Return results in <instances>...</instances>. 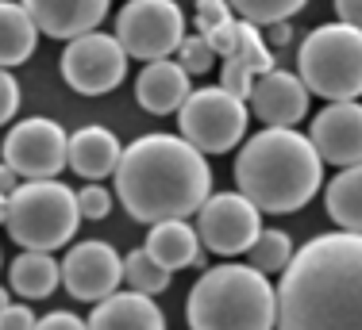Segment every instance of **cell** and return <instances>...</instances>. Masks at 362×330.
<instances>
[{
    "instance_id": "obj_1",
    "label": "cell",
    "mask_w": 362,
    "mask_h": 330,
    "mask_svg": "<svg viewBox=\"0 0 362 330\" xmlns=\"http://www.w3.org/2000/svg\"><path fill=\"white\" fill-rule=\"evenodd\" d=\"M274 330H362V238L316 234L274 288Z\"/></svg>"
},
{
    "instance_id": "obj_2",
    "label": "cell",
    "mask_w": 362,
    "mask_h": 330,
    "mask_svg": "<svg viewBox=\"0 0 362 330\" xmlns=\"http://www.w3.org/2000/svg\"><path fill=\"white\" fill-rule=\"evenodd\" d=\"M116 196L135 223L189 219L212 196V169L177 135H143L116 161Z\"/></svg>"
},
{
    "instance_id": "obj_3",
    "label": "cell",
    "mask_w": 362,
    "mask_h": 330,
    "mask_svg": "<svg viewBox=\"0 0 362 330\" xmlns=\"http://www.w3.org/2000/svg\"><path fill=\"white\" fill-rule=\"evenodd\" d=\"M324 181V161L300 131L262 127L235 158V192L251 200L258 215L300 212Z\"/></svg>"
},
{
    "instance_id": "obj_4",
    "label": "cell",
    "mask_w": 362,
    "mask_h": 330,
    "mask_svg": "<svg viewBox=\"0 0 362 330\" xmlns=\"http://www.w3.org/2000/svg\"><path fill=\"white\" fill-rule=\"evenodd\" d=\"M189 330H274V284L243 262L204 269L185 300Z\"/></svg>"
},
{
    "instance_id": "obj_5",
    "label": "cell",
    "mask_w": 362,
    "mask_h": 330,
    "mask_svg": "<svg viewBox=\"0 0 362 330\" xmlns=\"http://www.w3.org/2000/svg\"><path fill=\"white\" fill-rule=\"evenodd\" d=\"M77 223L81 215H77L74 188L62 181H23L8 196L4 227L20 250H39V254L62 250L66 242H74Z\"/></svg>"
},
{
    "instance_id": "obj_6",
    "label": "cell",
    "mask_w": 362,
    "mask_h": 330,
    "mask_svg": "<svg viewBox=\"0 0 362 330\" xmlns=\"http://www.w3.org/2000/svg\"><path fill=\"white\" fill-rule=\"evenodd\" d=\"M300 66V85L305 92L332 100V104H351L362 92V35L358 28L343 23H320L305 35L297 50Z\"/></svg>"
},
{
    "instance_id": "obj_7",
    "label": "cell",
    "mask_w": 362,
    "mask_h": 330,
    "mask_svg": "<svg viewBox=\"0 0 362 330\" xmlns=\"http://www.w3.org/2000/svg\"><path fill=\"white\" fill-rule=\"evenodd\" d=\"M247 119H251V111L243 100L223 92L220 85H204V89L189 92L185 104L177 108V138L189 142L197 154H228L231 146L243 142Z\"/></svg>"
},
{
    "instance_id": "obj_8",
    "label": "cell",
    "mask_w": 362,
    "mask_h": 330,
    "mask_svg": "<svg viewBox=\"0 0 362 330\" xmlns=\"http://www.w3.org/2000/svg\"><path fill=\"white\" fill-rule=\"evenodd\" d=\"M116 42L119 50L139 62H162L185 39V12L174 0H132L116 16Z\"/></svg>"
},
{
    "instance_id": "obj_9",
    "label": "cell",
    "mask_w": 362,
    "mask_h": 330,
    "mask_svg": "<svg viewBox=\"0 0 362 330\" xmlns=\"http://www.w3.org/2000/svg\"><path fill=\"white\" fill-rule=\"evenodd\" d=\"M66 135L58 119L47 116H31L12 123V131L4 135L0 142V154H4L8 169L16 177H28V181H58V173L66 169Z\"/></svg>"
},
{
    "instance_id": "obj_10",
    "label": "cell",
    "mask_w": 362,
    "mask_h": 330,
    "mask_svg": "<svg viewBox=\"0 0 362 330\" xmlns=\"http://www.w3.org/2000/svg\"><path fill=\"white\" fill-rule=\"evenodd\" d=\"M58 66H62V81L81 97H105V92L119 89L127 77V54L119 50L116 35H105V31H89L81 39H70Z\"/></svg>"
},
{
    "instance_id": "obj_11",
    "label": "cell",
    "mask_w": 362,
    "mask_h": 330,
    "mask_svg": "<svg viewBox=\"0 0 362 330\" xmlns=\"http://www.w3.org/2000/svg\"><path fill=\"white\" fill-rule=\"evenodd\" d=\"M197 238L201 250H212L220 257H239L251 250V242L262 231V215L251 200L239 192H212L197 207Z\"/></svg>"
},
{
    "instance_id": "obj_12",
    "label": "cell",
    "mask_w": 362,
    "mask_h": 330,
    "mask_svg": "<svg viewBox=\"0 0 362 330\" xmlns=\"http://www.w3.org/2000/svg\"><path fill=\"white\" fill-rule=\"evenodd\" d=\"M58 284L81 303H100L124 284V257L116 254L112 242H100V238L77 242L58 262Z\"/></svg>"
},
{
    "instance_id": "obj_13",
    "label": "cell",
    "mask_w": 362,
    "mask_h": 330,
    "mask_svg": "<svg viewBox=\"0 0 362 330\" xmlns=\"http://www.w3.org/2000/svg\"><path fill=\"white\" fill-rule=\"evenodd\" d=\"M305 138L313 142L320 161H332L339 169L358 165V158H362V108H358V100L327 104L320 116H313V127H308Z\"/></svg>"
},
{
    "instance_id": "obj_14",
    "label": "cell",
    "mask_w": 362,
    "mask_h": 330,
    "mask_svg": "<svg viewBox=\"0 0 362 330\" xmlns=\"http://www.w3.org/2000/svg\"><path fill=\"white\" fill-rule=\"evenodd\" d=\"M247 111H255L266 127H278V131H293L300 119L308 116V92L300 85L297 73L274 66L270 73H262L247 92Z\"/></svg>"
},
{
    "instance_id": "obj_15",
    "label": "cell",
    "mask_w": 362,
    "mask_h": 330,
    "mask_svg": "<svg viewBox=\"0 0 362 330\" xmlns=\"http://www.w3.org/2000/svg\"><path fill=\"white\" fill-rule=\"evenodd\" d=\"M23 8H28L39 35H50V39H62V42L100 31V23L108 16L105 0H28Z\"/></svg>"
},
{
    "instance_id": "obj_16",
    "label": "cell",
    "mask_w": 362,
    "mask_h": 330,
    "mask_svg": "<svg viewBox=\"0 0 362 330\" xmlns=\"http://www.w3.org/2000/svg\"><path fill=\"white\" fill-rule=\"evenodd\" d=\"M274 66L278 62H274L270 47L262 42V31L251 28V23H243V20H235V47H231V54L223 58V66H220V89L247 104L251 85L262 73H270Z\"/></svg>"
},
{
    "instance_id": "obj_17",
    "label": "cell",
    "mask_w": 362,
    "mask_h": 330,
    "mask_svg": "<svg viewBox=\"0 0 362 330\" xmlns=\"http://www.w3.org/2000/svg\"><path fill=\"white\" fill-rule=\"evenodd\" d=\"M119 154H124V142L100 123H85L66 138V165L89 185H100L105 177L116 173Z\"/></svg>"
},
{
    "instance_id": "obj_18",
    "label": "cell",
    "mask_w": 362,
    "mask_h": 330,
    "mask_svg": "<svg viewBox=\"0 0 362 330\" xmlns=\"http://www.w3.org/2000/svg\"><path fill=\"white\" fill-rule=\"evenodd\" d=\"M193 92V81L185 77L174 58H162V62H146L135 77V100H139L143 111L151 116H170L177 111L185 97Z\"/></svg>"
},
{
    "instance_id": "obj_19",
    "label": "cell",
    "mask_w": 362,
    "mask_h": 330,
    "mask_svg": "<svg viewBox=\"0 0 362 330\" xmlns=\"http://www.w3.org/2000/svg\"><path fill=\"white\" fill-rule=\"evenodd\" d=\"M85 330H166V315L151 296L139 292H112L93 307Z\"/></svg>"
},
{
    "instance_id": "obj_20",
    "label": "cell",
    "mask_w": 362,
    "mask_h": 330,
    "mask_svg": "<svg viewBox=\"0 0 362 330\" xmlns=\"http://www.w3.org/2000/svg\"><path fill=\"white\" fill-rule=\"evenodd\" d=\"M143 254L154 265H162L166 273H177V269H189L201 262L204 250H201V238H197L189 219H166V223H154L151 227V234L143 242Z\"/></svg>"
},
{
    "instance_id": "obj_21",
    "label": "cell",
    "mask_w": 362,
    "mask_h": 330,
    "mask_svg": "<svg viewBox=\"0 0 362 330\" xmlns=\"http://www.w3.org/2000/svg\"><path fill=\"white\" fill-rule=\"evenodd\" d=\"M35 42H39V31L31 23L28 8L0 0V69L12 73V66H23L35 54Z\"/></svg>"
},
{
    "instance_id": "obj_22",
    "label": "cell",
    "mask_w": 362,
    "mask_h": 330,
    "mask_svg": "<svg viewBox=\"0 0 362 330\" xmlns=\"http://www.w3.org/2000/svg\"><path fill=\"white\" fill-rule=\"evenodd\" d=\"M324 207L343 234H358L362 227V169L358 165L339 169L332 177V185L324 192Z\"/></svg>"
},
{
    "instance_id": "obj_23",
    "label": "cell",
    "mask_w": 362,
    "mask_h": 330,
    "mask_svg": "<svg viewBox=\"0 0 362 330\" xmlns=\"http://www.w3.org/2000/svg\"><path fill=\"white\" fill-rule=\"evenodd\" d=\"M8 281H12V292H20L23 300H47L58 288V262L39 250H23L8 265Z\"/></svg>"
},
{
    "instance_id": "obj_24",
    "label": "cell",
    "mask_w": 362,
    "mask_h": 330,
    "mask_svg": "<svg viewBox=\"0 0 362 330\" xmlns=\"http://www.w3.org/2000/svg\"><path fill=\"white\" fill-rule=\"evenodd\" d=\"M293 238L286 231H278V227H262L258 231V238L251 242V250H247V257H251V265L255 273H262V276H270V273H281V269L289 265V257H293Z\"/></svg>"
},
{
    "instance_id": "obj_25",
    "label": "cell",
    "mask_w": 362,
    "mask_h": 330,
    "mask_svg": "<svg viewBox=\"0 0 362 330\" xmlns=\"http://www.w3.org/2000/svg\"><path fill=\"white\" fill-rule=\"evenodd\" d=\"M231 16L251 28H274V23H289L297 12H305V0H235L228 4Z\"/></svg>"
},
{
    "instance_id": "obj_26",
    "label": "cell",
    "mask_w": 362,
    "mask_h": 330,
    "mask_svg": "<svg viewBox=\"0 0 362 330\" xmlns=\"http://www.w3.org/2000/svg\"><path fill=\"white\" fill-rule=\"evenodd\" d=\"M124 284H127V292H139V296L154 300L158 292L170 288V273L162 265H154L143 250H132L124 257Z\"/></svg>"
},
{
    "instance_id": "obj_27",
    "label": "cell",
    "mask_w": 362,
    "mask_h": 330,
    "mask_svg": "<svg viewBox=\"0 0 362 330\" xmlns=\"http://www.w3.org/2000/svg\"><path fill=\"white\" fill-rule=\"evenodd\" d=\"M174 62L185 69V77L193 81V77H201V73H209L212 66H216V54L209 50V42L201 39V35H185V39L177 42V50H174Z\"/></svg>"
},
{
    "instance_id": "obj_28",
    "label": "cell",
    "mask_w": 362,
    "mask_h": 330,
    "mask_svg": "<svg viewBox=\"0 0 362 330\" xmlns=\"http://www.w3.org/2000/svg\"><path fill=\"white\" fill-rule=\"evenodd\" d=\"M74 200H77V215L81 219H108V212H112V192L105 185H85V188H77L74 192Z\"/></svg>"
},
{
    "instance_id": "obj_29",
    "label": "cell",
    "mask_w": 362,
    "mask_h": 330,
    "mask_svg": "<svg viewBox=\"0 0 362 330\" xmlns=\"http://www.w3.org/2000/svg\"><path fill=\"white\" fill-rule=\"evenodd\" d=\"M231 20H235V16H231V8L223 4V0H201V4H197V35H212V31L228 28Z\"/></svg>"
},
{
    "instance_id": "obj_30",
    "label": "cell",
    "mask_w": 362,
    "mask_h": 330,
    "mask_svg": "<svg viewBox=\"0 0 362 330\" xmlns=\"http://www.w3.org/2000/svg\"><path fill=\"white\" fill-rule=\"evenodd\" d=\"M16 111H20V81L8 69H0V127L12 123Z\"/></svg>"
},
{
    "instance_id": "obj_31",
    "label": "cell",
    "mask_w": 362,
    "mask_h": 330,
    "mask_svg": "<svg viewBox=\"0 0 362 330\" xmlns=\"http://www.w3.org/2000/svg\"><path fill=\"white\" fill-rule=\"evenodd\" d=\"M0 330H35V311L12 303L8 311H0Z\"/></svg>"
},
{
    "instance_id": "obj_32",
    "label": "cell",
    "mask_w": 362,
    "mask_h": 330,
    "mask_svg": "<svg viewBox=\"0 0 362 330\" xmlns=\"http://www.w3.org/2000/svg\"><path fill=\"white\" fill-rule=\"evenodd\" d=\"M35 330H85V319H77L74 311H47L35 319Z\"/></svg>"
},
{
    "instance_id": "obj_33",
    "label": "cell",
    "mask_w": 362,
    "mask_h": 330,
    "mask_svg": "<svg viewBox=\"0 0 362 330\" xmlns=\"http://www.w3.org/2000/svg\"><path fill=\"white\" fill-rule=\"evenodd\" d=\"M358 20H362L358 0H339V4H335V23H343V28H358Z\"/></svg>"
},
{
    "instance_id": "obj_34",
    "label": "cell",
    "mask_w": 362,
    "mask_h": 330,
    "mask_svg": "<svg viewBox=\"0 0 362 330\" xmlns=\"http://www.w3.org/2000/svg\"><path fill=\"white\" fill-rule=\"evenodd\" d=\"M293 39H297L293 23H274V28H266V35H262V42H266V47H289Z\"/></svg>"
},
{
    "instance_id": "obj_35",
    "label": "cell",
    "mask_w": 362,
    "mask_h": 330,
    "mask_svg": "<svg viewBox=\"0 0 362 330\" xmlns=\"http://www.w3.org/2000/svg\"><path fill=\"white\" fill-rule=\"evenodd\" d=\"M16 188H20V177H16V173L12 169H8V165H0V196H12L16 192Z\"/></svg>"
},
{
    "instance_id": "obj_36",
    "label": "cell",
    "mask_w": 362,
    "mask_h": 330,
    "mask_svg": "<svg viewBox=\"0 0 362 330\" xmlns=\"http://www.w3.org/2000/svg\"><path fill=\"white\" fill-rule=\"evenodd\" d=\"M8 307H12V296H8V288L0 284V311H8Z\"/></svg>"
},
{
    "instance_id": "obj_37",
    "label": "cell",
    "mask_w": 362,
    "mask_h": 330,
    "mask_svg": "<svg viewBox=\"0 0 362 330\" xmlns=\"http://www.w3.org/2000/svg\"><path fill=\"white\" fill-rule=\"evenodd\" d=\"M4 215H8V200L0 196V227H4Z\"/></svg>"
}]
</instances>
